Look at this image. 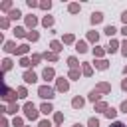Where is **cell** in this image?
<instances>
[{
    "label": "cell",
    "mask_w": 127,
    "mask_h": 127,
    "mask_svg": "<svg viewBox=\"0 0 127 127\" xmlns=\"http://www.w3.org/2000/svg\"><path fill=\"white\" fill-rule=\"evenodd\" d=\"M10 64H12L10 60H4V69H10Z\"/></svg>",
    "instance_id": "d6a6232c"
},
{
    "label": "cell",
    "mask_w": 127,
    "mask_h": 127,
    "mask_svg": "<svg viewBox=\"0 0 127 127\" xmlns=\"http://www.w3.org/2000/svg\"><path fill=\"white\" fill-rule=\"evenodd\" d=\"M20 64H22L24 67H28V65H30V60H26V58H22V62H20Z\"/></svg>",
    "instance_id": "484cf974"
},
{
    "label": "cell",
    "mask_w": 127,
    "mask_h": 127,
    "mask_svg": "<svg viewBox=\"0 0 127 127\" xmlns=\"http://www.w3.org/2000/svg\"><path fill=\"white\" fill-rule=\"evenodd\" d=\"M123 56H127V40L123 42Z\"/></svg>",
    "instance_id": "8d00e7d4"
},
{
    "label": "cell",
    "mask_w": 127,
    "mask_h": 127,
    "mask_svg": "<svg viewBox=\"0 0 127 127\" xmlns=\"http://www.w3.org/2000/svg\"><path fill=\"white\" fill-rule=\"evenodd\" d=\"M83 73L89 75V73H91V67H89V65H83Z\"/></svg>",
    "instance_id": "4316f807"
},
{
    "label": "cell",
    "mask_w": 127,
    "mask_h": 127,
    "mask_svg": "<svg viewBox=\"0 0 127 127\" xmlns=\"http://www.w3.org/2000/svg\"><path fill=\"white\" fill-rule=\"evenodd\" d=\"M36 79H38L36 73H32V71H26V73H24V81H26V83H34Z\"/></svg>",
    "instance_id": "3957f363"
},
{
    "label": "cell",
    "mask_w": 127,
    "mask_h": 127,
    "mask_svg": "<svg viewBox=\"0 0 127 127\" xmlns=\"http://www.w3.org/2000/svg\"><path fill=\"white\" fill-rule=\"evenodd\" d=\"M52 50H54V52H60V50H62L60 42H52Z\"/></svg>",
    "instance_id": "5bb4252c"
},
{
    "label": "cell",
    "mask_w": 127,
    "mask_h": 127,
    "mask_svg": "<svg viewBox=\"0 0 127 127\" xmlns=\"http://www.w3.org/2000/svg\"><path fill=\"white\" fill-rule=\"evenodd\" d=\"M44 26H52V18H44Z\"/></svg>",
    "instance_id": "1f68e13d"
},
{
    "label": "cell",
    "mask_w": 127,
    "mask_h": 127,
    "mask_svg": "<svg viewBox=\"0 0 127 127\" xmlns=\"http://www.w3.org/2000/svg\"><path fill=\"white\" fill-rule=\"evenodd\" d=\"M20 16H22L20 10H12V12H10V18H20Z\"/></svg>",
    "instance_id": "2e32d148"
},
{
    "label": "cell",
    "mask_w": 127,
    "mask_h": 127,
    "mask_svg": "<svg viewBox=\"0 0 127 127\" xmlns=\"http://www.w3.org/2000/svg\"><path fill=\"white\" fill-rule=\"evenodd\" d=\"M38 93H40V97H44V99H52V97H54V89L48 87V85H42V87L38 89Z\"/></svg>",
    "instance_id": "6da1fadb"
},
{
    "label": "cell",
    "mask_w": 127,
    "mask_h": 127,
    "mask_svg": "<svg viewBox=\"0 0 127 127\" xmlns=\"http://www.w3.org/2000/svg\"><path fill=\"white\" fill-rule=\"evenodd\" d=\"M24 111H26V117H28V119H36V117H38V111H36L34 103H26V105H24Z\"/></svg>",
    "instance_id": "7a4b0ae2"
},
{
    "label": "cell",
    "mask_w": 127,
    "mask_h": 127,
    "mask_svg": "<svg viewBox=\"0 0 127 127\" xmlns=\"http://www.w3.org/2000/svg\"><path fill=\"white\" fill-rule=\"evenodd\" d=\"M18 93H20L18 97H26V89H24V87H20V89H18Z\"/></svg>",
    "instance_id": "f1b7e54d"
},
{
    "label": "cell",
    "mask_w": 127,
    "mask_h": 127,
    "mask_svg": "<svg viewBox=\"0 0 127 127\" xmlns=\"http://www.w3.org/2000/svg\"><path fill=\"white\" fill-rule=\"evenodd\" d=\"M89 99H91V101H97V99H99L97 91H91V93H89Z\"/></svg>",
    "instance_id": "ac0fdd59"
},
{
    "label": "cell",
    "mask_w": 127,
    "mask_h": 127,
    "mask_svg": "<svg viewBox=\"0 0 127 127\" xmlns=\"http://www.w3.org/2000/svg\"><path fill=\"white\" fill-rule=\"evenodd\" d=\"M6 52H16V48H14V44H12V42H8V44H6Z\"/></svg>",
    "instance_id": "e0dca14e"
},
{
    "label": "cell",
    "mask_w": 127,
    "mask_h": 127,
    "mask_svg": "<svg viewBox=\"0 0 127 127\" xmlns=\"http://www.w3.org/2000/svg\"><path fill=\"white\" fill-rule=\"evenodd\" d=\"M22 125V119H14V127H20Z\"/></svg>",
    "instance_id": "e575fe53"
},
{
    "label": "cell",
    "mask_w": 127,
    "mask_h": 127,
    "mask_svg": "<svg viewBox=\"0 0 127 127\" xmlns=\"http://www.w3.org/2000/svg\"><path fill=\"white\" fill-rule=\"evenodd\" d=\"M52 111H54V109H52V105H50V103H44V105H42V113H46V115H48V113H52Z\"/></svg>",
    "instance_id": "52a82bcc"
},
{
    "label": "cell",
    "mask_w": 127,
    "mask_h": 127,
    "mask_svg": "<svg viewBox=\"0 0 127 127\" xmlns=\"http://www.w3.org/2000/svg\"><path fill=\"white\" fill-rule=\"evenodd\" d=\"M111 127H125V125H123V123H119V121H115V123H113Z\"/></svg>",
    "instance_id": "74e56055"
},
{
    "label": "cell",
    "mask_w": 127,
    "mask_h": 127,
    "mask_svg": "<svg viewBox=\"0 0 127 127\" xmlns=\"http://www.w3.org/2000/svg\"><path fill=\"white\" fill-rule=\"evenodd\" d=\"M89 127H99V121H97L95 117H91V119H89Z\"/></svg>",
    "instance_id": "9a60e30c"
},
{
    "label": "cell",
    "mask_w": 127,
    "mask_h": 127,
    "mask_svg": "<svg viewBox=\"0 0 127 127\" xmlns=\"http://www.w3.org/2000/svg\"><path fill=\"white\" fill-rule=\"evenodd\" d=\"M95 109H99V111H103V109H107V107H105V103H97V105H95Z\"/></svg>",
    "instance_id": "f546056e"
},
{
    "label": "cell",
    "mask_w": 127,
    "mask_h": 127,
    "mask_svg": "<svg viewBox=\"0 0 127 127\" xmlns=\"http://www.w3.org/2000/svg\"><path fill=\"white\" fill-rule=\"evenodd\" d=\"M73 127H81V125H79V123H77V125H73Z\"/></svg>",
    "instance_id": "7bdbcfd3"
},
{
    "label": "cell",
    "mask_w": 127,
    "mask_h": 127,
    "mask_svg": "<svg viewBox=\"0 0 127 127\" xmlns=\"http://www.w3.org/2000/svg\"><path fill=\"white\" fill-rule=\"evenodd\" d=\"M95 65H97L99 69H105V67H107V62H105V60H99V62H95Z\"/></svg>",
    "instance_id": "30bf717a"
},
{
    "label": "cell",
    "mask_w": 127,
    "mask_h": 127,
    "mask_svg": "<svg viewBox=\"0 0 127 127\" xmlns=\"http://www.w3.org/2000/svg\"><path fill=\"white\" fill-rule=\"evenodd\" d=\"M107 50H109V52H115V50H117V42H115V40H111V44H109V48H107Z\"/></svg>",
    "instance_id": "4fadbf2b"
},
{
    "label": "cell",
    "mask_w": 127,
    "mask_h": 127,
    "mask_svg": "<svg viewBox=\"0 0 127 127\" xmlns=\"http://www.w3.org/2000/svg\"><path fill=\"white\" fill-rule=\"evenodd\" d=\"M26 22H28V26H34V24H36V18H32V16H28V20H26Z\"/></svg>",
    "instance_id": "44dd1931"
},
{
    "label": "cell",
    "mask_w": 127,
    "mask_h": 127,
    "mask_svg": "<svg viewBox=\"0 0 127 127\" xmlns=\"http://www.w3.org/2000/svg\"><path fill=\"white\" fill-rule=\"evenodd\" d=\"M125 73H127V67H125Z\"/></svg>",
    "instance_id": "ee69618b"
},
{
    "label": "cell",
    "mask_w": 127,
    "mask_h": 127,
    "mask_svg": "<svg viewBox=\"0 0 127 127\" xmlns=\"http://www.w3.org/2000/svg\"><path fill=\"white\" fill-rule=\"evenodd\" d=\"M67 64H69L71 67H75V65H77V60H75V58H69V60H67Z\"/></svg>",
    "instance_id": "ffe728a7"
},
{
    "label": "cell",
    "mask_w": 127,
    "mask_h": 127,
    "mask_svg": "<svg viewBox=\"0 0 127 127\" xmlns=\"http://www.w3.org/2000/svg\"><path fill=\"white\" fill-rule=\"evenodd\" d=\"M121 87H123V89H127V79H123V83H121Z\"/></svg>",
    "instance_id": "60d3db41"
},
{
    "label": "cell",
    "mask_w": 127,
    "mask_h": 127,
    "mask_svg": "<svg viewBox=\"0 0 127 127\" xmlns=\"http://www.w3.org/2000/svg\"><path fill=\"white\" fill-rule=\"evenodd\" d=\"M16 111H18V105H16V103L10 105V111H8V113H16Z\"/></svg>",
    "instance_id": "4dcf8cb0"
},
{
    "label": "cell",
    "mask_w": 127,
    "mask_h": 127,
    "mask_svg": "<svg viewBox=\"0 0 127 127\" xmlns=\"http://www.w3.org/2000/svg\"><path fill=\"white\" fill-rule=\"evenodd\" d=\"M58 89H60V91H67V81H65L64 77L58 79Z\"/></svg>",
    "instance_id": "277c9868"
},
{
    "label": "cell",
    "mask_w": 127,
    "mask_h": 127,
    "mask_svg": "<svg viewBox=\"0 0 127 127\" xmlns=\"http://www.w3.org/2000/svg\"><path fill=\"white\" fill-rule=\"evenodd\" d=\"M77 10H79L77 4H71V6H69V12H77Z\"/></svg>",
    "instance_id": "7402d4cb"
},
{
    "label": "cell",
    "mask_w": 127,
    "mask_h": 127,
    "mask_svg": "<svg viewBox=\"0 0 127 127\" xmlns=\"http://www.w3.org/2000/svg\"><path fill=\"white\" fill-rule=\"evenodd\" d=\"M16 52H18V54H26V52H28V46H20Z\"/></svg>",
    "instance_id": "d6986e66"
},
{
    "label": "cell",
    "mask_w": 127,
    "mask_h": 127,
    "mask_svg": "<svg viewBox=\"0 0 127 127\" xmlns=\"http://www.w3.org/2000/svg\"><path fill=\"white\" fill-rule=\"evenodd\" d=\"M99 89H101V91H109V85H107V83H101Z\"/></svg>",
    "instance_id": "83f0119b"
},
{
    "label": "cell",
    "mask_w": 127,
    "mask_h": 127,
    "mask_svg": "<svg viewBox=\"0 0 127 127\" xmlns=\"http://www.w3.org/2000/svg\"><path fill=\"white\" fill-rule=\"evenodd\" d=\"M115 32H117V30H115L113 26H107V28H105V34H107V36H113Z\"/></svg>",
    "instance_id": "8fae6325"
},
{
    "label": "cell",
    "mask_w": 127,
    "mask_h": 127,
    "mask_svg": "<svg viewBox=\"0 0 127 127\" xmlns=\"http://www.w3.org/2000/svg\"><path fill=\"white\" fill-rule=\"evenodd\" d=\"M28 38H30V40H38V34H36V32H30Z\"/></svg>",
    "instance_id": "cb8c5ba5"
},
{
    "label": "cell",
    "mask_w": 127,
    "mask_h": 127,
    "mask_svg": "<svg viewBox=\"0 0 127 127\" xmlns=\"http://www.w3.org/2000/svg\"><path fill=\"white\" fill-rule=\"evenodd\" d=\"M121 18H123V22H125V26H127V12H123V16H121Z\"/></svg>",
    "instance_id": "ab89813d"
},
{
    "label": "cell",
    "mask_w": 127,
    "mask_h": 127,
    "mask_svg": "<svg viewBox=\"0 0 127 127\" xmlns=\"http://www.w3.org/2000/svg\"><path fill=\"white\" fill-rule=\"evenodd\" d=\"M64 42H67V44H69V42H73V36H71V34H67V36L64 38Z\"/></svg>",
    "instance_id": "d4e9b609"
},
{
    "label": "cell",
    "mask_w": 127,
    "mask_h": 127,
    "mask_svg": "<svg viewBox=\"0 0 127 127\" xmlns=\"http://www.w3.org/2000/svg\"><path fill=\"white\" fill-rule=\"evenodd\" d=\"M105 115H107L109 119H113V117L117 115V111H115V109H107V111H105Z\"/></svg>",
    "instance_id": "7c38bea8"
},
{
    "label": "cell",
    "mask_w": 127,
    "mask_h": 127,
    "mask_svg": "<svg viewBox=\"0 0 127 127\" xmlns=\"http://www.w3.org/2000/svg\"><path fill=\"white\" fill-rule=\"evenodd\" d=\"M75 50H77V52H85V50H87V46H85V42H77V46H75Z\"/></svg>",
    "instance_id": "ba28073f"
},
{
    "label": "cell",
    "mask_w": 127,
    "mask_h": 127,
    "mask_svg": "<svg viewBox=\"0 0 127 127\" xmlns=\"http://www.w3.org/2000/svg\"><path fill=\"white\" fill-rule=\"evenodd\" d=\"M71 105H73V107H81V105H83V99H81V97H75V99L71 101Z\"/></svg>",
    "instance_id": "9c48e42d"
},
{
    "label": "cell",
    "mask_w": 127,
    "mask_h": 127,
    "mask_svg": "<svg viewBox=\"0 0 127 127\" xmlns=\"http://www.w3.org/2000/svg\"><path fill=\"white\" fill-rule=\"evenodd\" d=\"M123 34H125V36H127V26H125V28H123Z\"/></svg>",
    "instance_id": "b9f144b4"
},
{
    "label": "cell",
    "mask_w": 127,
    "mask_h": 127,
    "mask_svg": "<svg viewBox=\"0 0 127 127\" xmlns=\"http://www.w3.org/2000/svg\"><path fill=\"white\" fill-rule=\"evenodd\" d=\"M101 18H103V14H101V12H93V14H91V22H93V24L101 22Z\"/></svg>",
    "instance_id": "5b68a950"
},
{
    "label": "cell",
    "mask_w": 127,
    "mask_h": 127,
    "mask_svg": "<svg viewBox=\"0 0 127 127\" xmlns=\"http://www.w3.org/2000/svg\"><path fill=\"white\" fill-rule=\"evenodd\" d=\"M89 40H95V42H97V34H95V32H91V34H89Z\"/></svg>",
    "instance_id": "836d02e7"
},
{
    "label": "cell",
    "mask_w": 127,
    "mask_h": 127,
    "mask_svg": "<svg viewBox=\"0 0 127 127\" xmlns=\"http://www.w3.org/2000/svg\"><path fill=\"white\" fill-rule=\"evenodd\" d=\"M44 77H46V79H52V77H54V69H52V67H46V69H44Z\"/></svg>",
    "instance_id": "8992f818"
},
{
    "label": "cell",
    "mask_w": 127,
    "mask_h": 127,
    "mask_svg": "<svg viewBox=\"0 0 127 127\" xmlns=\"http://www.w3.org/2000/svg\"><path fill=\"white\" fill-rule=\"evenodd\" d=\"M40 127H52V125H50V121H42V123H40Z\"/></svg>",
    "instance_id": "d590c367"
},
{
    "label": "cell",
    "mask_w": 127,
    "mask_h": 127,
    "mask_svg": "<svg viewBox=\"0 0 127 127\" xmlns=\"http://www.w3.org/2000/svg\"><path fill=\"white\" fill-rule=\"evenodd\" d=\"M121 109H123V111L127 113V101H123V105H121Z\"/></svg>",
    "instance_id": "f35d334b"
},
{
    "label": "cell",
    "mask_w": 127,
    "mask_h": 127,
    "mask_svg": "<svg viewBox=\"0 0 127 127\" xmlns=\"http://www.w3.org/2000/svg\"><path fill=\"white\" fill-rule=\"evenodd\" d=\"M14 32H16V36H20V38H22V36H24V30H22V28H16V30H14Z\"/></svg>",
    "instance_id": "603a6c76"
}]
</instances>
